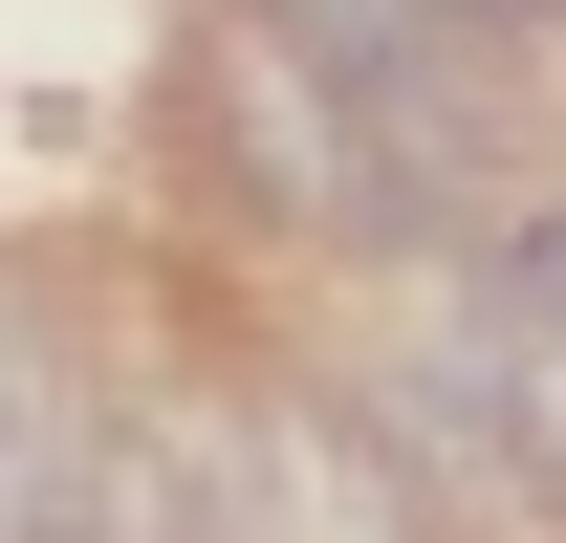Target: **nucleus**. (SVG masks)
Instances as JSON below:
<instances>
[{
    "label": "nucleus",
    "mask_w": 566,
    "mask_h": 543,
    "mask_svg": "<svg viewBox=\"0 0 566 543\" xmlns=\"http://www.w3.org/2000/svg\"><path fill=\"white\" fill-rule=\"evenodd\" d=\"M22 543H175V500H153V457L87 413V370L44 327H22Z\"/></svg>",
    "instance_id": "1"
},
{
    "label": "nucleus",
    "mask_w": 566,
    "mask_h": 543,
    "mask_svg": "<svg viewBox=\"0 0 566 543\" xmlns=\"http://www.w3.org/2000/svg\"><path fill=\"white\" fill-rule=\"evenodd\" d=\"M197 500H218V543H392V522H370V478L327 457L305 413H240V435H218V478H197Z\"/></svg>",
    "instance_id": "2"
}]
</instances>
